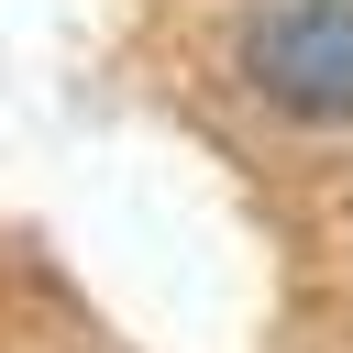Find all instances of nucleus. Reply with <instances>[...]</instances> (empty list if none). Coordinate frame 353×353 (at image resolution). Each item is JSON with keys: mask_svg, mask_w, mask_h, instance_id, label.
<instances>
[{"mask_svg": "<svg viewBox=\"0 0 353 353\" xmlns=\"http://www.w3.org/2000/svg\"><path fill=\"white\" fill-rule=\"evenodd\" d=\"M243 77L276 110L342 121L353 110V0H265L243 22Z\"/></svg>", "mask_w": 353, "mask_h": 353, "instance_id": "1", "label": "nucleus"}]
</instances>
